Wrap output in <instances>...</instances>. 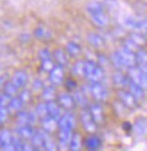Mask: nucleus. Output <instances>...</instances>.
I'll use <instances>...</instances> for the list:
<instances>
[{
  "label": "nucleus",
  "instance_id": "34",
  "mask_svg": "<svg viewBox=\"0 0 147 151\" xmlns=\"http://www.w3.org/2000/svg\"><path fill=\"white\" fill-rule=\"evenodd\" d=\"M35 112H36L37 116L40 118V119H44L45 116H47V115H49V111H47V105H46V103H40V104H38L36 110H35Z\"/></svg>",
  "mask_w": 147,
  "mask_h": 151
},
{
  "label": "nucleus",
  "instance_id": "9",
  "mask_svg": "<svg viewBox=\"0 0 147 151\" xmlns=\"http://www.w3.org/2000/svg\"><path fill=\"white\" fill-rule=\"evenodd\" d=\"M56 97H58V104L60 105L61 109L67 110V111H71V110L75 109L76 103H75V99H74V97L70 93H68V92H61Z\"/></svg>",
  "mask_w": 147,
  "mask_h": 151
},
{
  "label": "nucleus",
  "instance_id": "46",
  "mask_svg": "<svg viewBox=\"0 0 147 151\" xmlns=\"http://www.w3.org/2000/svg\"><path fill=\"white\" fill-rule=\"evenodd\" d=\"M1 150L2 151H16L15 150V147L12 144H8V145H4V147H1Z\"/></svg>",
  "mask_w": 147,
  "mask_h": 151
},
{
  "label": "nucleus",
  "instance_id": "26",
  "mask_svg": "<svg viewBox=\"0 0 147 151\" xmlns=\"http://www.w3.org/2000/svg\"><path fill=\"white\" fill-rule=\"evenodd\" d=\"M66 52H67V54H69L70 57H78L81 53H82V47H81V45L78 44V43H76V42H69V43H67V45H66Z\"/></svg>",
  "mask_w": 147,
  "mask_h": 151
},
{
  "label": "nucleus",
  "instance_id": "19",
  "mask_svg": "<svg viewBox=\"0 0 147 151\" xmlns=\"http://www.w3.org/2000/svg\"><path fill=\"white\" fill-rule=\"evenodd\" d=\"M46 105H47V111H49V116H52V118L59 120V119L61 118L62 112H61V107H60V105L58 104V101H47Z\"/></svg>",
  "mask_w": 147,
  "mask_h": 151
},
{
  "label": "nucleus",
  "instance_id": "3",
  "mask_svg": "<svg viewBox=\"0 0 147 151\" xmlns=\"http://www.w3.org/2000/svg\"><path fill=\"white\" fill-rule=\"evenodd\" d=\"M88 92H90V95L98 101V103L105 101L108 98V90H107V88L101 82L91 83L88 86Z\"/></svg>",
  "mask_w": 147,
  "mask_h": 151
},
{
  "label": "nucleus",
  "instance_id": "13",
  "mask_svg": "<svg viewBox=\"0 0 147 151\" xmlns=\"http://www.w3.org/2000/svg\"><path fill=\"white\" fill-rule=\"evenodd\" d=\"M111 80H113L114 86L117 87L118 89H125L129 83V77L128 75H125L122 70H115L113 73Z\"/></svg>",
  "mask_w": 147,
  "mask_h": 151
},
{
  "label": "nucleus",
  "instance_id": "17",
  "mask_svg": "<svg viewBox=\"0 0 147 151\" xmlns=\"http://www.w3.org/2000/svg\"><path fill=\"white\" fill-rule=\"evenodd\" d=\"M126 89L131 92V95L135 97L136 101H138V103L139 101H143L145 99V90L143 88H140L139 86L135 84L133 82H131L130 80H129V83L126 86Z\"/></svg>",
  "mask_w": 147,
  "mask_h": 151
},
{
  "label": "nucleus",
  "instance_id": "45",
  "mask_svg": "<svg viewBox=\"0 0 147 151\" xmlns=\"http://www.w3.org/2000/svg\"><path fill=\"white\" fill-rule=\"evenodd\" d=\"M22 151H36V149L32 147L31 143H28V142H24V145H23V150Z\"/></svg>",
  "mask_w": 147,
  "mask_h": 151
},
{
  "label": "nucleus",
  "instance_id": "18",
  "mask_svg": "<svg viewBox=\"0 0 147 151\" xmlns=\"http://www.w3.org/2000/svg\"><path fill=\"white\" fill-rule=\"evenodd\" d=\"M23 106H24V103L21 101V98L19 96H16V97H13L12 101H9L7 110H8L9 114H17L20 111H22Z\"/></svg>",
  "mask_w": 147,
  "mask_h": 151
},
{
  "label": "nucleus",
  "instance_id": "2",
  "mask_svg": "<svg viewBox=\"0 0 147 151\" xmlns=\"http://www.w3.org/2000/svg\"><path fill=\"white\" fill-rule=\"evenodd\" d=\"M128 77L131 82H133L135 84L139 86L140 88H143L145 91L147 90V76L137 67H131L128 69Z\"/></svg>",
  "mask_w": 147,
  "mask_h": 151
},
{
  "label": "nucleus",
  "instance_id": "29",
  "mask_svg": "<svg viewBox=\"0 0 147 151\" xmlns=\"http://www.w3.org/2000/svg\"><path fill=\"white\" fill-rule=\"evenodd\" d=\"M32 147L36 149V150H40V149H44V139H43V134H41V130L39 132H35V134L32 135L31 137V142Z\"/></svg>",
  "mask_w": 147,
  "mask_h": 151
},
{
  "label": "nucleus",
  "instance_id": "35",
  "mask_svg": "<svg viewBox=\"0 0 147 151\" xmlns=\"http://www.w3.org/2000/svg\"><path fill=\"white\" fill-rule=\"evenodd\" d=\"M73 73L76 76H84V60H78L74 63Z\"/></svg>",
  "mask_w": 147,
  "mask_h": 151
},
{
  "label": "nucleus",
  "instance_id": "14",
  "mask_svg": "<svg viewBox=\"0 0 147 151\" xmlns=\"http://www.w3.org/2000/svg\"><path fill=\"white\" fill-rule=\"evenodd\" d=\"M28 80H29V76H28V74H26V72H25V70H22V69H20V70H16V72L13 74L12 80H11V81H12L17 88L22 89L26 86Z\"/></svg>",
  "mask_w": 147,
  "mask_h": 151
},
{
  "label": "nucleus",
  "instance_id": "20",
  "mask_svg": "<svg viewBox=\"0 0 147 151\" xmlns=\"http://www.w3.org/2000/svg\"><path fill=\"white\" fill-rule=\"evenodd\" d=\"M85 145L88 151H97L101 147V139L96 134H91L86 137Z\"/></svg>",
  "mask_w": 147,
  "mask_h": 151
},
{
  "label": "nucleus",
  "instance_id": "10",
  "mask_svg": "<svg viewBox=\"0 0 147 151\" xmlns=\"http://www.w3.org/2000/svg\"><path fill=\"white\" fill-rule=\"evenodd\" d=\"M87 110H88L90 114L92 115V118H93V120L96 121L97 125L103 124V121H105V113H103L102 106H101L99 103H93V104H91V105L87 107Z\"/></svg>",
  "mask_w": 147,
  "mask_h": 151
},
{
  "label": "nucleus",
  "instance_id": "16",
  "mask_svg": "<svg viewBox=\"0 0 147 151\" xmlns=\"http://www.w3.org/2000/svg\"><path fill=\"white\" fill-rule=\"evenodd\" d=\"M40 124H41V128L43 130H45L46 133L49 134H52L54 132H56V129L59 128L58 126V120L52 118V116H45L44 119H40Z\"/></svg>",
  "mask_w": 147,
  "mask_h": 151
},
{
  "label": "nucleus",
  "instance_id": "36",
  "mask_svg": "<svg viewBox=\"0 0 147 151\" xmlns=\"http://www.w3.org/2000/svg\"><path fill=\"white\" fill-rule=\"evenodd\" d=\"M110 61H111L113 66H114L117 70H122L123 68H124V66H123V63H122V60H121V58L118 57V54H117L116 51L110 55Z\"/></svg>",
  "mask_w": 147,
  "mask_h": 151
},
{
  "label": "nucleus",
  "instance_id": "23",
  "mask_svg": "<svg viewBox=\"0 0 147 151\" xmlns=\"http://www.w3.org/2000/svg\"><path fill=\"white\" fill-rule=\"evenodd\" d=\"M35 134L34 128L30 125H24V126H19L17 128V136H20L22 139H31L32 135Z\"/></svg>",
  "mask_w": 147,
  "mask_h": 151
},
{
  "label": "nucleus",
  "instance_id": "21",
  "mask_svg": "<svg viewBox=\"0 0 147 151\" xmlns=\"http://www.w3.org/2000/svg\"><path fill=\"white\" fill-rule=\"evenodd\" d=\"M53 55V59L55 60L56 65L59 66H67L68 65V57H67V52L62 49H55V51L52 53Z\"/></svg>",
  "mask_w": 147,
  "mask_h": 151
},
{
  "label": "nucleus",
  "instance_id": "32",
  "mask_svg": "<svg viewBox=\"0 0 147 151\" xmlns=\"http://www.w3.org/2000/svg\"><path fill=\"white\" fill-rule=\"evenodd\" d=\"M19 91H20V88H17L12 81H7V83L4 87V92L7 93V95H9L11 97H16L17 93H19Z\"/></svg>",
  "mask_w": 147,
  "mask_h": 151
},
{
  "label": "nucleus",
  "instance_id": "11",
  "mask_svg": "<svg viewBox=\"0 0 147 151\" xmlns=\"http://www.w3.org/2000/svg\"><path fill=\"white\" fill-rule=\"evenodd\" d=\"M49 82L53 86H60L64 81V69L62 66L55 65L53 69L49 72Z\"/></svg>",
  "mask_w": 147,
  "mask_h": 151
},
{
  "label": "nucleus",
  "instance_id": "37",
  "mask_svg": "<svg viewBox=\"0 0 147 151\" xmlns=\"http://www.w3.org/2000/svg\"><path fill=\"white\" fill-rule=\"evenodd\" d=\"M16 120H17V124L20 126L29 125V113L25 111H20L16 114Z\"/></svg>",
  "mask_w": 147,
  "mask_h": 151
},
{
  "label": "nucleus",
  "instance_id": "50",
  "mask_svg": "<svg viewBox=\"0 0 147 151\" xmlns=\"http://www.w3.org/2000/svg\"><path fill=\"white\" fill-rule=\"evenodd\" d=\"M1 125H2V122H1V121H0V126H1Z\"/></svg>",
  "mask_w": 147,
  "mask_h": 151
},
{
  "label": "nucleus",
  "instance_id": "25",
  "mask_svg": "<svg viewBox=\"0 0 147 151\" xmlns=\"http://www.w3.org/2000/svg\"><path fill=\"white\" fill-rule=\"evenodd\" d=\"M129 39H130L131 42H133L139 49H141L144 45H146V43H147V37H145L143 34L137 32V31L131 32L130 36H129Z\"/></svg>",
  "mask_w": 147,
  "mask_h": 151
},
{
  "label": "nucleus",
  "instance_id": "49",
  "mask_svg": "<svg viewBox=\"0 0 147 151\" xmlns=\"http://www.w3.org/2000/svg\"><path fill=\"white\" fill-rule=\"evenodd\" d=\"M137 67L147 76V65H141V66H137Z\"/></svg>",
  "mask_w": 147,
  "mask_h": 151
},
{
  "label": "nucleus",
  "instance_id": "22",
  "mask_svg": "<svg viewBox=\"0 0 147 151\" xmlns=\"http://www.w3.org/2000/svg\"><path fill=\"white\" fill-rule=\"evenodd\" d=\"M34 34H35V37L40 39V40H49L52 38V31L44 25L37 27L35 31H34Z\"/></svg>",
  "mask_w": 147,
  "mask_h": 151
},
{
  "label": "nucleus",
  "instance_id": "12",
  "mask_svg": "<svg viewBox=\"0 0 147 151\" xmlns=\"http://www.w3.org/2000/svg\"><path fill=\"white\" fill-rule=\"evenodd\" d=\"M90 19H91L92 23L96 25V27H98V28H106L107 25L109 24V17L105 13V11L103 12L91 14L90 15Z\"/></svg>",
  "mask_w": 147,
  "mask_h": 151
},
{
  "label": "nucleus",
  "instance_id": "43",
  "mask_svg": "<svg viewBox=\"0 0 147 151\" xmlns=\"http://www.w3.org/2000/svg\"><path fill=\"white\" fill-rule=\"evenodd\" d=\"M143 126H146V125H144V120H138L137 124L135 125L136 132L139 133V134H143V133H144V128H143Z\"/></svg>",
  "mask_w": 147,
  "mask_h": 151
},
{
  "label": "nucleus",
  "instance_id": "24",
  "mask_svg": "<svg viewBox=\"0 0 147 151\" xmlns=\"http://www.w3.org/2000/svg\"><path fill=\"white\" fill-rule=\"evenodd\" d=\"M74 99H75V103L76 105H79L81 107L85 109L88 104L87 101V97H86V93L83 91V90H75V93H74Z\"/></svg>",
  "mask_w": 147,
  "mask_h": 151
},
{
  "label": "nucleus",
  "instance_id": "41",
  "mask_svg": "<svg viewBox=\"0 0 147 151\" xmlns=\"http://www.w3.org/2000/svg\"><path fill=\"white\" fill-rule=\"evenodd\" d=\"M13 97H11L9 95H7V93H2L1 96H0V107H7L8 106V104H9V101H12Z\"/></svg>",
  "mask_w": 147,
  "mask_h": 151
},
{
  "label": "nucleus",
  "instance_id": "44",
  "mask_svg": "<svg viewBox=\"0 0 147 151\" xmlns=\"http://www.w3.org/2000/svg\"><path fill=\"white\" fill-rule=\"evenodd\" d=\"M28 113H29V125L31 126L32 124H35L37 121L38 116H37L36 112H28Z\"/></svg>",
  "mask_w": 147,
  "mask_h": 151
},
{
  "label": "nucleus",
  "instance_id": "52",
  "mask_svg": "<svg viewBox=\"0 0 147 151\" xmlns=\"http://www.w3.org/2000/svg\"><path fill=\"white\" fill-rule=\"evenodd\" d=\"M0 147H1V144H0Z\"/></svg>",
  "mask_w": 147,
  "mask_h": 151
},
{
  "label": "nucleus",
  "instance_id": "39",
  "mask_svg": "<svg viewBox=\"0 0 147 151\" xmlns=\"http://www.w3.org/2000/svg\"><path fill=\"white\" fill-rule=\"evenodd\" d=\"M41 63V69L44 72H51L53 69V67L55 66L53 63V59H49V60H44V61H40Z\"/></svg>",
  "mask_w": 147,
  "mask_h": 151
},
{
  "label": "nucleus",
  "instance_id": "5",
  "mask_svg": "<svg viewBox=\"0 0 147 151\" xmlns=\"http://www.w3.org/2000/svg\"><path fill=\"white\" fill-rule=\"evenodd\" d=\"M117 98L121 101L124 107L133 110L138 106V101H136V98L131 95V92L128 89H118L117 90Z\"/></svg>",
  "mask_w": 147,
  "mask_h": 151
},
{
  "label": "nucleus",
  "instance_id": "1",
  "mask_svg": "<svg viewBox=\"0 0 147 151\" xmlns=\"http://www.w3.org/2000/svg\"><path fill=\"white\" fill-rule=\"evenodd\" d=\"M84 77L91 83L101 82L105 77V72L102 67L92 60H84Z\"/></svg>",
  "mask_w": 147,
  "mask_h": 151
},
{
  "label": "nucleus",
  "instance_id": "30",
  "mask_svg": "<svg viewBox=\"0 0 147 151\" xmlns=\"http://www.w3.org/2000/svg\"><path fill=\"white\" fill-rule=\"evenodd\" d=\"M86 11L88 13V15H91V14H94V13L103 12L105 9H103V5L100 1H91V2L87 4Z\"/></svg>",
  "mask_w": 147,
  "mask_h": 151
},
{
  "label": "nucleus",
  "instance_id": "6",
  "mask_svg": "<svg viewBox=\"0 0 147 151\" xmlns=\"http://www.w3.org/2000/svg\"><path fill=\"white\" fill-rule=\"evenodd\" d=\"M81 122H82V126L85 129L87 133L90 134H94L97 132V128L98 125L96 124V121L93 120L92 115L90 114L87 109H83V111L81 112Z\"/></svg>",
  "mask_w": 147,
  "mask_h": 151
},
{
  "label": "nucleus",
  "instance_id": "31",
  "mask_svg": "<svg viewBox=\"0 0 147 151\" xmlns=\"http://www.w3.org/2000/svg\"><path fill=\"white\" fill-rule=\"evenodd\" d=\"M13 143V135L11 133V130L8 129H2L0 132V144L1 147L4 145H8Z\"/></svg>",
  "mask_w": 147,
  "mask_h": 151
},
{
  "label": "nucleus",
  "instance_id": "33",
  "mask_svg": "<svg viewBox=\"0 0 147 151\" xmlns=\"http://www.w3.org/2000/svg\"><path fill=\"white\" fill-rule=\"evenodd\" d=\"M141 65H147V51L143 49L136 52V66H141Z\"/></svg>",
  "mask_w": 147,
  "mask_h": 151
},
{
  "label": "nucleus",
  "instance_id": "51",
  "mask_svg": "<svg viewBox=\"0 0 147 151\" xmlns=\"http://www.w3.org/2000/svg\"><path fill=\"white\" fill-rule=\"evenodd\" d=\"M0 44H1V39H0Z\"/></svg>",
  "mask_w": 147,
  "mask_h": 151
},
{
  "label": "nucleus",
  "instance_id": "42",
  "mask_svg": "<svg viewBox=\"0 0 147 151\" xmlns=\"http://www.w3.org/2000/svg\"><path fill=\"white\" fill-rule=\"evenodd\" d=\"M8 115H9V112H8L7 107H0V121L2 124L8 119Z\"/></svg>",
  "mask_w": 147,
  "mask_h": 151
},
{
  "label": "nucleus",
  "instance_id": "38",
  "mask_svg": "<svg viewBox=\"0 0 147 151\" xmlns=\"http://www.w3.org/2000/svg\"><path fill=\"white\" fill-rule=\"evenodd\" d=\"M38 55H39V59H40V61L53 59V55H52V53H51V52H49L47 49H41V50L39 51Z\"/></svg>",
  "mask_w": 147,
  "mask_h": 151
},
{
  "label": "nucleus",
  "instance_id": "28",
  "mask_svg": "<svg viewBox=\"0 0 147 151\" xmlns=\"http://www.w3.org/2000/svg\"><path fill=\"white\" fill-rule=\"evenodd\" d=\"M56 97V90L53 86H49V87H45L41 91V98L43 101H45L46 103L47 101H54V98Z\"/></svg>",
  "mask_w": 147,
  "mask_h": 151
},
{
  "label": "nucleus",
  "instance_id": "8",
  "mask_svg": "<svg viewBox=\"0 0 147 151\" xmlns=\"http://www.w3.org/2000/svg\"><path fill=\"white\" fill-rule=\"evenodd\" d=\"M58 126H59V130L74 132V129L76 127V119L73 114L70 113L62 114L61 118L58 120Z\"/></svg>",
  "mask_w": 147,
  "mask_h": 151
},
{
  "label": "nucleus",
  "instance_id": "40",
  "mask_svg": "<svg viewBox=\"0 0 147 151\" xmlns=\"http://www.w3.org/2000/svg\"><path fill=\"white\" fill-rule=\"evenodd\" d=\"M19 97L21 98V101H23V103H24V105H25L26 103H29V101H30V99H31V92H30L29 90L24 89V90H22V91L20 92Z\"/></svg>",
  "mask_w": 147,
  "mask_h": 151
},
{
  "label": "nucleus",
  "instance_id": "27",
  "mask_svg": "<svg viewBox=\"0 0 147 151\" xmlns=\"http://www.w3.org/2000/svg\"><path fill=\"white\" fill-rule=\"evenodd\" d=\"M82 145H83L82 136L78 133H74L70 144H69V151H81Z\"/></svg>",
  "mask_w": 147,
  "mask_h": 151
},
{
  "label": "nucleus",
  "instance_id": "47",
  "mask_svg": "<svg viewBox=\"0 0 147 151\" xmlns=\"http://www.w3.org/2000/svg\"><path fill=\"white\" fill-rule=\"evenodd\" d=\"M6 83H7V78H6V76L5 75L0 76V90L4 89V87H5Z\"/></svg>",
  "mask_w": 147,
  "mask_h": 151
},
{
  "label": "nucleus",
  "instance_id": "15",
  "mask_svg": "<svg viewBox=\"0 0 147 151\" xmlns=\"http://www.w3.org/2000/svg\"><path fill=\"white\" fill-rule=\"evenodd\" d=\"M87 43H88L92 47L98 49V50L105 47V45H106L105 38L102 37L100 34H98V32H90V34L87 35Z\"/></svg>",
  "mask_w": 147,
  "mask_h": 151
},
{
  "label": "nucleus",
  "instance_id": "7",
  "mask_svg": "<svg viewBox=\"0 0 147 151\" xmlns=\"http://www.w3.org/2000/svg\"><path fill=\"white\" fill-rule=\"evenodd\" d=\"M118 57L121 58L122 63L124 66V68H131V67H135L136 66V53H133L132 51L125 49L124 46L120 47L118 50L116 51Z\"/></svg>",
  "mask_w": 147,
  "mask_h": 151
},
{
  "label": "nucleus",
  "instance_id": "4",
  "mask_svg": "<svg viewBox=\"0 0 147 151\" xmlns=\"http://www.w3.org/2000/svg\"><path fill=\"white\" fill-rule=\"evenodd\" d=\"M125 25L137 32L143 34L147 37V19H139V17H128L125 20Z\"/></svg>",
  "mask_w": 147,
  "mask_h": 151
},
{
  "label": "nucleus",
  "instance_id": "48",
  "mask_svg": "<svg viewBox=\"0 0 147 151\" xmlns=\"http://www.w3.org/2000/svg\"><path fill=\"white\" fill-rule=\"evenodd\" d=\"M67 86H68V88L69 89H74L75 87H76V83L74 82L73 80H68V81H67Z\"/></svg>",
  "mask_w": 147,
  "mask_h": 151
}]
</instances>
